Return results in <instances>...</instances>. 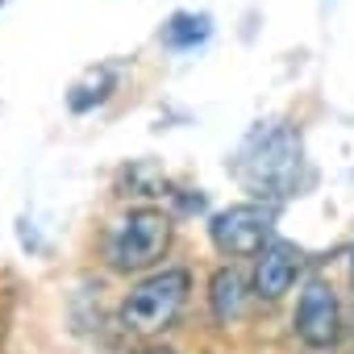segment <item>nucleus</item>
<instances>
[{"instance_id":"obj_1","label":"nucleus","mask_w":354,"mask_h":354,"mask_svg":"<svg viewBox=\"0 0 354 354\" xmlns=\"http://www.w3.org/2000/svg\"><path fill=\"white\" fill-rule=\"evenodd\" d=\"M230 175L238 180L242 192H250V201L263 205H283L292 196L304 192L308 184V158H304V138L292 121L283 117H267L259 121L242 146L230 158Z\"/></svg>"},{"instance_id":"obj_2","label":"nucleus","mask_w":354,"mask_h":354,"mask_svg":"<svg viewBox=\"0 0 354 354\" xmlns=\"http://www.w3.org/2000/svg\"><path fill=\"white\" fill-rule=\"evenodd\" d=\"M175 242V217L158 205H129L100 242V254L109 263V271L117 275H146L154 267H162V259L171 254Z\"/></svg>"},{"instance_id":"obj_3","label":"nucleus","mask_w":354,"mask_h":354,"mask_svg":"<svg viewBox=\"0 0 354 354\" xmlns=\"http://www.w3.org/2000/svg\"><path fill=\"white\" fill-rule=\"evenodd\" d=\"M192 296V271L188 267H154L138 275V283L117 304V325L129 337H158L184 317Z\"/></svg>"},{"instance_id":"obj_4","label":"nucleus","mask_w":354,"mask_h":354,"mask_svg":"<svg viewBox=\"0 0 354 354\" xmlns=\"http://www.w3.org/2000/svg\"><path fill=\"white\" fill-rule=\"evenodd\" d=\"M275 205L263 201H238L209 217V242L221 259H254L275 238Z\"/></svg>"},{"instance_id":"obj_5","label":"nucleus","mask_w":354,"mask_h":354,"mask_svg":"<svg viewBox=\"0 0 354 354\" xmlns=\"http://www.w3.org/2000/svg\"><path fill=\"white\" fill-rule=\"evenodd\" d=\"M342 329H346V321H342L337 288L325 275H308L296 296V308H292V333L308 350H333L342 342Z\"/></svg>"},{"instance_id":"obj_6","label":"nucleus","mask_w":354,"mask_h":354,"mask_svg":"<svg viewBox=\"0 0 354 354\" xmlns=\"http://www.w3.org/2000/svg\"><path fill=\"white\" fill-rule=\"evenodd\" d=\"M304 250L283 242V238H271L259 254H254V275H250V288H254V300L259 304H279L296 279L304 275Z\"/></svg>"},{"instance_id":"obj_7","label":"nucleus","mask_w":354,"mask_h":354,"mask_svg":"<svg viewBox=\"0 0 354 354\" xmlns=\"http://www.w3.org/2000/svg\"><path fill=\"white\" fill-rule=\"evenodd\" d=\"M250 296H254V288H250V279L234 263L217 267L209 275V317H213V325L217 329L238 325L246 317V308H250Z\"/></svg>"},{"instance_id":"obj_8","label":"nucleus","mask_w":354,"mask_h":354,"mask_svg":"<svg viewBox=\"0 0 354 354\" xmlns=\"http://www.w3.org/2000/svg\"><path fill=\"white\" fill-rule=\"evenodd\" d=\"M117 84H121V71H117L113 63H96V67H88V71L71 84V92H67V109H71L75 117H84V113L109 104L113 92H117Z\"/></svg>"},{"instance_id":"obj_9","label":"nucleus","mask_w":354,"mask_h":354,"mask_svg":"<svg viewBox=\"0 0 354 354\" xmlns=\"http://www.w3.org/2000/svg\"><path fill=\"white\" fill-rule=\"evenodd\" d=\"M213 38V17L209 13H192V9H180L171 13L162 26H158V42L175 55H188L196 46H205Z\"/></svg>"},{"instance_id":"obj_10","label":"nucleus","mask_w":354,"mask_h":354,"mask_svg":"<svg viewBox=\"0 0 354 354\" xmlns=\"http://www.w3.org/2000/svg\"><path fill=\"white\" fill-rule=\"evenodd\" d=\"M142 354H175V350H167V346H146Z\"/></svg>"},{"instance_id":"obj_11","label":"nucleus","mask_w":354,"mask_h":354,"mask_svg":"<svg viewBox=\"0 0 354 354\" xmlns=\"http://www.w3.org/2000/svg\"><path fill=\"white\" fill-rule=\"evenodd\" d=\"M350 283H354V246H350Z\"/></svg>"}]
</instances>
